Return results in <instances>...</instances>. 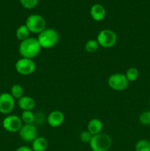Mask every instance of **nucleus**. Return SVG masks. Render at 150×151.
<instances>
[{
    "instance_id": "17",
    "label": "nucleus",
    "mask_w": 150,
    "mask_h": 151,
    "mask_svg": "<svg viewBox=\"0 0 150 151\" xmlns=\"http://www.w3.org/2000/svg\"><path fill=\"white\" fill-rule=\"evenodd\" d=\"M29 34H30V32L25 24L21 25L20 27H19L16 32V37L21 41L29 38Z\"/></svg>"
},
{
    "instance_id": "27",
    "label": "nucleus",
    "mask_w": 150,
    "mask_h": 151,
    "mask_svg": "<svg viewBox=\"0 0 150 151\" xmlns=\"http://www.w3.org/2000/svg\"><path fill=\"white\" fill-rule=\"evenodd\" d=\"M149 104H150V101H149Z\"/></svg>"
},
{
    "instance_id": "12",
    "label": "nucleus",
    "mask_w": 150,
    "mask_h": 151,
    "mask_svg": "<svg viewBox=\"0 0 150 151\" xmlns=\"http://www.w3.org/2000/svg\"><path fill=\"white\" fill-rule=\"evenodd\" d=\"M90 14L94 20L96 22H101L105 17L106 10L101 4H96L91 7Z\"/></svg>"
},
{
    "instance_id": "5",
    "label": "nucleus",
    "mask_w": 150,
    "mask_h": 151,
    "mask_svg": "<svg viewBox=\"0 0 150 151\" xmlns=\"http://www.w3.org/2000/svg\"><path fill=\"white\" fill-rule=\"evenodd\" d=\"M118 36L114 31L110 29H104L100 31L97 35L96 41L99 46L104 48H111L117 43Z\"/></svg>"
},
{
    "instance_id": "18",
    "label": "nucleus",
    "mask_w": 150,
    "mask_h": 151,
    "mask_svg": "<svg viewBox=\"0 0 150 151\" xmlns=\"http://www.w3.org/2000/svg\"><path fill=\"white\" fill-rule=\"evenodd\" d=\"M10 94L14 99H20L24 96L23 87L19 84H14L10 89Z\"/></svg>"
},
{
    "instance_id": "24",
    "label": "nucleus",
    "mask_w": 150,
    "mask_h": 151,
    "mask_svg": "<svg viewBox=\"0 0 150 151\" xmlns=\"http://www.w3.org/2000/svg\"><path fill=\"white\" fill-rule=\"evenodd\" d=\"M93 135L89 132L88 131H84L81 132L80 135H79V139L81 141L84 143H88L89 144L91 142V139H92Z\"/></svg>"
},
{
    "instance_id": "21",
    "label": "nucleus",
    "mask_w": 150,
    "mask_h": 151,
    "mask_svg": "<svg viewBox=\"0 0 150 151\" xmlns=\"http://www.w3.org/2000/svg\"><path fill=\"white\" fill-rule=\"evenodd\" d=\"M135 151H150V142L141 139L135 145Z\"/></svg>"
},
{
    "instance_id": "22",
    "label": "nucleus",
    "mask_w": 150,
    "mask_h": 151,
    "mask_svg": "<svg viewBox=\"0 0 150 151\" xmlns=\"http://www.w3.org/2000/svg\"><path fill=\"white\" fill-rule=\"evenodd\" d=\"M139 121L142 125H150V111H144L139 116Z\"/></svg>"
},
{
    "instance_id": "19",
    "label": "nucleus",
    "mask_w": 150,
    "mask_h": 151,
    "mask_svg": "<svg viewBox=\"0 0 150 151\" xmlns=\"http://www.w3.org/2000/svg\"><path fill=\"white\" fill-rule=\"evenodd\" d=\"M125 76L129 82H133L138 79V76H139V72L137 68L131 67L126 70Z\"/></svg>"
},
{
    "instance_id": "8",
    "label": "nucleus",
    "mask_w": 150,
    "mask_h": 151,
    "mask_svg": "<svg viewBox=\"0 0 150 151\" xmlns=\"http://www.w3.org/2000/svg\"><path fill=\"white\" fill-rule=\"evenodd\" d=\"M22 125L21 119L16 115H8L2 121L4 129L10 133L19 132Z\"/></svg>"
},
{
    "instance_id": "11",
    "label": "nucleus",
    "mask_w": 150,
    "mask_h": 151,
    "mask_svg": "<svg viewBox=\"0 0 150 151\" xmlns=\"http://www.w3.org/2000/svg\"><path fill=\"white\" fill-rule=\"evenodd\" d=\"M65 115L62 111L55 110L51 111L46 118L47 123L52 128H56L61 125L64 122Z\"/></svg>"
},
{
    "instance_id": "4",
    "label": "nucleus",
    "mask_w": 150,
    "mask_h": 151,
    "mask_svg": "<svg viewBox=\"0 0 150 151\" xmlns=\"http://www.w3.org/2000/svg\"><path fill=\"white\" fill-rule=\"evenodd\" d=\"M25 25L30 32L39 34L46 29V22L43 16L38 14H33L28 16Z\"/></svg>"
},
{
    "instance_id": "23",
    "label": "nucleus",
    "mask_w": 150,
    "mask_h": 151,
    "mask_svg": "<svg viewBox=\"0 0 150 151\" xmlns=\"http://www.w3.org/2000/svg\"><path fill=\"white\" fill-rule=\"evenodd\" d=\"M24 7L26 9H32L37 6L38 0H19Z\"/></svg>"
},
{
    "instance_id": "1",
    "label": "nucleus",
    "mask_w": 150,
    "mask_h": 151,
    "mask_svg": "<svg viewBox=\"0 0 150 151\" xmlns=\"http://www.w3.org/2000/svg\"><path fill=\"white\" fill-rule=\"evenodd\" d=\"M41 47L38 39L35 38H28L21 41L19 47L20 55L24 58L32 59L37 57L41 52Z\"/></svg>"
},
{
    "instance_id": "7",
    "label": "nucleus",
    "mask_w": 150,
    "mask_h": 151,
    "mask_svg": "<svg viewBox=\"0 0 150 151\" xmlns=\"http://www.w3.org/2000/svg\"><path fill=\"white\" fill-rule=\"evenodd\" d=\"M16 72L21 75H29L33 73L36 69V64L32 59L22 58L19 59L15 64Z\"/></svg>"
},
{
    "instance_id": "15",
    "label": "nucleus",
    "mask_w": 150,
    "mask_h": 151,
    "mask_svg": "<svg viewBox=\"0 0 150 151\" xmlns=\"http://www.w3.org/2000/svg\"><path fill=\"white\" fill-rule=\"evenodd\" d=\"M48 147V142L43 137H37L32 142V147L33 151H46Z\"/></svg>"
},
{
    "instance_id": "25",
    "label": "nucleus",
    "mask_w": 150,
    "mask_h": 151,
    "mask_svg": "<svg viewBox=\"0 0 150 151\" xmlns=\"http://www.w3.org/2000/svg\"><path fill=\"white\" fill-rule=\"evenodd\" d=\"M16 151H33L31 147H28V146H21V147H18Z\"/></svg>"
},
{
    "instance_id": "16",
    "label": "nucleus",
    "mask_w": 150,
    "mask_h": 151,
    "mask_svg": "<svg viewBox=\"0 0 150 151\" xmlns=\"http://www.w3.org/2000/svg\"><path fill=\"white\" fill-rule=\"evenodd\" d=\"M22 122L26 125H34L35 122V114L32 111H24L21 116Z\"/></svg>"
},
{
    "instance_id": "26",
    "label": "nucleus",
    "mask_w": 150,
    "mask_h": 151,
    "mask_svg": "<svg viewBox=\"0 0 150 151\" xmlns=\"http://www.w3.org/2000/svg\"><path fill=\"white\" fill-rule=\"evenodd\" d=\"M1 94V90H0V94Z\"/></svg>"
},
{
    "instance_id": "20",
    "label": "nucleus",
    "mask_w": 150,
    "mask_h": 151,
    "mask_svg": "<svg viewBox=\"0 0 150 151\" xmlns=\"http://www.w3.org/2000/svg\"><path fill=\"white\" fill-rule=\"evenodd\" d=\"M99 46V44L98 41L96 40L91 39L87 41L86 44H85V50L88 52L94 53L98 50Z\"/></svg>"
},
{
    "instance_id": "6",
    "label": "nucleus",
    "mask_w": 150,
    "mask_h": 151,
    "mask_svg": "<svg viewBox=\"0 0 150 151\" xmlns=\"http://www.w3.org/2000/svg\"><path fill=\"white\" fill-rule=\"evenodd\" d=\"M107 83L112 89L120 91L127 88L129 86V81L124 74L115 73L109 77Z\"/></svg>"
},
{
    "instance_id": "3",
    "label": "nucleus",
    "mask_w": 150,
    "mask_h": 151,
    "mask_svg": "<svg viewBox=\"0 0 150 151\" xmlns=\"http://www.w3.org/2000/svg\"><path fill=\"white\" fill-rule=\"evenodd\" d=\"M112 138L107 134L93 136L89 145L92 151H108L112 146Z\"/></svg>"
},
{
    "instance_id": "10",
    "label": "nucleus",
    "mask_w": 150,
    "mask_h": 151,
    "mask_svg": "<svg viewBox=\"0 0 150 151\" xmlns=\"http://www.w3.org/2000/svg\"><path fill=\"white\" fill-rule=\"evenodd\" d=\"M19 133L20 138L25 142L32 143L38 137V131L34 125L24 124L22 125Z\"/></svg>"
},
{
    "instance_id": "2",
    "label": "nucleus",
    "mask_w": 150,
    "mask_h": 151,
    "mask_svg": "<svg viewBox=\"0 0 150 151\" xmlns=\"http://www.w3.org/2000/svg\"><path fill=\"white\" fill-rule=\"evenodd\" d=\"M59 34L52 28H46L38 34L37 38L41 48L51 49L55 47L59 41Z\"/></svg>"
},
{
    "instance_id": "28",
    "label": "nucleus",
    "mask_w": 150,
    "mask_h": 151,
    "mask_svg": "<svg viewBox=\"0 0 150 151\" xmlns=\"http://www.w3.org/2000/svg\"><path fill=\"white\" fill-rule=\"evenodd\" d=\"M149 142H150V140H149Z\"/></svg>"
},
{
    "instance_id": "9",
    "label": "nucleus",
    "mask_w": 150,
    "mask_h": 151,
    "mask_svg": "<svg viewBox=\"0 0 150 151\" xmlns=\"http://www.w3.org/2000/svg\"><path fill=\"white\" fill-rule=\"evenodd\" d=\"M15 107V99L10 93L4 92L0 94V113L9 114Z\"/></svg>"
},
{
    "instance_id": "13",
    "label": "nucleus",
    "mask_w": 150,
    "mask_h": 151,
    "mask_svg": "<svg viewBox=\"0 0 150 151\" xmlns=\"http://www.w3.org/2000/svg\"><path fill=\"white\" fill-rule=\"evenodd\" d=\"M18 106L23 111H32L35 106V101L29 96H23L18 100Z\"/></svg>"
},
{
    "instance_id": "14",
    "label": "nucleus",
    "mask_w": 150,
    "mask_h": 151,
    "mask_svg": "<svg viewBox=\"0 0 150 151\" xmlns=\"http://www.w3.org/2000/svg\"><path fill=\"white\" fill-rule=\"evenodd\" d=\"M103 129V124L100 119H93L88 122V131L94 135L101 133Z\"/></svg>"
}]
</instances>
